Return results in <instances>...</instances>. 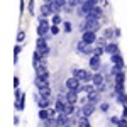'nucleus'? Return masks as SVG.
I'll list each match as a JSON object with an SVG mask.
<instances>
[{"label":"nucleus","mask_w":127,"mask_h":127,"mask_svg":"<svg viewBox=\"0 0 127 127\" xmlns=\"http://www.w3.org/2000/svg\"><path fill=\"white\" fill-rule=\"evenodd\" d=\"M51 20H48V17H39L37 20V36L41 37H44V36H48L49 32H51Z\"/></svg>","instance_id":"f257e3e1"},{"label":"nucleus","mask_w":127,"mask_h":127,"mask_svg":"<svg viewBox=\"0 0 127 127\" xmlns=\"http://www.w3.org/2000/svg\"><path fill=\"white\" fill-rule=\"evenodd\" d=\"M100 29H102L100 20L85 19V20H81V24H80V31H81V32H85V31H93V32H97V31H100Z\"/></svg>","instance_id":"f03ea898"},{"label":"nucleus","mask_w":127,"mask_h":127,"mask_svg":"<svg viewBox=\"0 0 127 127\" xmlns=\"http://www.w3.org/2000/svg\"><path fill=\"white\" fill-rule=\"evenodd\" d=\"M73 76H76L81 83H92V80H93V73L88 71V69L73 68Z\"/></svg>","instance_id":"7ed1b4c3"},{"label":"nucleus","mask_w":127,"mask_h":127,"mask_svg":"<svg viewBox=\"0 0 127 127\" xmlns=\"http://www.w3.org/2000/svg\"><path fill=\"white\" fill-rule=\"evenodd\" d=\"M76 51L81 56H92L95 53V44H87V42H83L80 39V42L76 44Z\"/></svg>","instance_id":"20e7f679"},{"label":"nucleus","mask_w":127,"mask_h":127,"mask_svg":"<svg viewBox=\"0 0 127 127\" xmlns=\"http://www.w3.org/2000/svg\"><path fill=\"white\" fill-rule=\"evenodd\" d=\"M36 49L39 51L41 54L46 58L49 54V46H48V39L46 37H41V36H37V41H36Z\"/></svg>","instance_id":"39448f33"},{"label":"nucleus","mask_w":127,"mask_h":127,"mask_svg":"<svg viewBox=\"0 0 127 127\" xmlns=\"http://www.w3.org/2000/svg\"><path fill=\"white\" fill-rule=\"evenodd\" d=\"M102 56H97V54H92L90 56V59H88V66H90V69L92 71H100V68H102Z\"/></svg>","instance_id":"423d86ee"},{"label":"nucleus","mask_w":127,"mask_h":127,"mask_svg":"<svg viewBox=\"0 0 127 127\" xmlns=\"http://www.w3.org/2000/svg\"><path fill=\"white\" fill-rule=\"evenodd\" d=\"M64 87H66V90H76V92H78L80 87H81V81H80L76 76H73V75H71V76L64 81Z\"/></svg>","instance_id":"0eeeda50"},{"label":"nucleus","mask_w":127,"mask_h":127,"mask_svg":"<svg viewBox=\"0 0 127 127\" xmlns=\"http://www.w3.org/2000/svg\"><path fill=\"white\" fill-rule=\"evenodd\" d=\"M80 108H81V115L83 117H92L93 114H95V110H97V105H93V103H90V102H87L85 105H80Z\"/></svg>","instance_id":"6e6552de"},{"label":"nucleus","mask_w":127,"mask_h":127,"mask_svg":"<svg viewBox=\"0 0 127 127\" xmlns=\"http://www.w3.org/2000/svg\"><path fill=\"white\" fill-rule=\"evenodd\" d=\"M97 39H98L97 32H93V31H85V32H81V41L87 42V44H95Z\"/></svg>","instance_id":"1a4fd4ad"},{"label":"nucleus","mask_w":127,"mask_h":127,"mask_svg":"<svg viewBox=\"0 0 127 127\" xmlns=\"http://www.w3.org/2000/svg\"><path fill=\"white\" fill-rule=\"evenodd\" d=\"M87 97H88V102H90V103L100 105V102H102V92H98L97 88H95V90H92L90 93H87Z\"/></svg>","instance_id":"9d476101"},{"label":"nucleus","mask_w":127,"mask_h":127,"mask_svg":"<svg viewBox=\"0 0 127 127\" xmlns=\"http://www.w3.org/2000/svg\"><path fill=\"white\" fill-rule=\"evenodd\" d=\"M102 17H103V10H102V7H93V9L90 10V12H88L87 14V17H85V19H92V20H100L102 19Z\"/></svg>","instance_id":"9b49d317"},{"label":"nucleus","mask_w":127,"mask_h":127,"mask_svg":"<svg viewBox=\"0 0 127 127\" xmlns=\"http://www.w3.org/2000/svg\"><path fill=\"white\" fill-rule=\"evenodd\" d=\"M66 100H68V103H78L80 102V93L76 92V90H66Z\"/></svg>","instance_id":"f8f14e48"},{"label":"nucleus","mask_w":127,"mask_h":127,"mask_svg":"<svg viewBox=\"0 0 127 127\" xmlns=\"http://www.w3.org/2000/svg\"><path fill=\"white\" fill-rule=\"evenodd\" d=\"M110 64H114V66H120V68H126V63H124V58H122L120 53L110 56Z\"/></svg>","instance_id":"ddd939ff"},{"label":"nucleus","mask_w":127,"mask_h":127,"mask_svg":"<svg viewBox=\"0 0 127 127\" xmlns=\"http://www.w3.org/2000/svg\"><path fill=\"white\" fill-rule=\"evenodd\" d=\"M41 17H49V15H53L54 14V10H53V3H42L41 5Z\"/></svg>","instance_id":"4468645a"},{"label":"nucleus","mask_w":127,"mask_h":127,"mask_svg":"<svg viewBox=\"0 0 127 127\" xmlns=\"http://www.w3.org/2000/svg\"><path fill=\"white\" fill-rule=\"evenodd\" d=\"M34 85H36L37 90L42 88V87H49V76H37V75H36V78H34Z\"/></svg>","instance_id":"2eb2a0df"},{"label":"nucleus","mask_w":127,"mask_h":127,"mask_svg":"<svg viewBox=\"0 0 127 127\" xmlns=\"http://www.w3.org/2000/svg\"><path fill=\"white\" fill-rule=\"evenodd\" d=\"M105 53H107L108 56L120 53V49H119V44H117V42H114V41H108V44L105 46Z\"/></svg>","instance_id":"dca6fc26"},{"label":"nucleus","mask_w":127,"mask_h":127,"mask_svg":"<svg viewBox=\"0 0 127 127\" xmlns=\"http://www.w3.org/2000/svg\"><path fill=\"white\" fill-rule=\"evenodd\" d=\"M115 100H117L119 105H127V93L126 92H120V93H115Z\"/></svg>","instance_id":"f3484780"},{"label":"nucleus","mask_w":127,"mask_h":127,"mask_svg":"<svg viewBox=\"0 0 127 127\" xmlns=\"http://www.w3.org/2000/svg\"><path fill=\"white\" fill-rule=\"evenodd\" d=\"M51 102H53V98H39L37 100V107L39 108H49Z\"/></svg>","instance_id":"a211bd4d"},{"label":"nucleus","mask_w":127,"mask_h":127,"mask_svg":"<svg viewBox=\"0 0 127 127\" xmlns=\"http://www.w3.org/2000/svg\"><path fill=\"white\" fill-rule=\"evenodd\" d=\"M37 92H39L41 98H51V87H42Z\"/></svg>","instance_id":"6ab92c4d"},{"label":"nucleus","mask_w":127,"mask_h":127,"mask_svg":"<svg viewBox=\"0 0 127 127\" xmlns=\"http://www.w3.org/2000/svg\"><path fill=\"white\" fill-rule=\"evenodd\" d=\"M64 20H63V17H61V14H53L51 15V24H54V26H61Z\"/></svg>","instance_id":"aec40b11"},{"label":"nucleus","mask_w":127,"mask_h":127,"mask_svg":"<svg viewBox=\"0 0 127 127\" xmlns=\"http://www.w3.org/2000/svg\"><path fill=\"white\" fill-rule=\"evenodd\" d=\"M37 117L44 122V120H48L51 115H49V108H39V114H37Z\"/></svg>","instance_id":"412c9836"},{"label":"nucleus","mask_w":127,"mask_h":127,"mask_svg":"<svg viewBox=\"0 0 127 127\" xmlns=\"http://www.w3.org/2000/svg\"><path fill=\"white\" fill-rule=\"evenodd\" d=\"M103 37L108 41H112V37H115V31L112 29V27H107V29H103Z\"/></svg>","instance_id":"4be33fe9"},{"label":"nucleus","mask_w":127,"mask_h":127,"mask_svg":"<svg viewBox=\"0 0 127 127\" xmlns=\"http://www.w3.org/2000/svg\"><path fill=\"white\" fill-rule=\"evenodd\" d=\"M24 107H26V95L20 98V100H15V108H17L19 112H22V110H24Z\"/></svg>","instance_id":"5701e85b"},{"label":"nucleus","mask_w":127,"mask_h":127,"mask_svg":"<svg viewBox=\"0 0 127 127\" xmlns=\"http://www.w3.org/2000/svg\"><path fill=\"white\" fill-rule=\"evenodd\" d=\"M78 127H92V124H90V120H88V117H81L78 119Z\"/></svg>","instance_id":"b1692460"},{"label":"nucleus","mask_w":127,"mask_h":127,"mask_svg":"<svg viewBox=\"0 0 127 127\" xmlns=\"http://www.w3.org/2000/svg\"><path fill=\"white\" fill-rule=\"evenodd\" d=\"M63 31H64L66 34H69V32L73 31V26H71V22H69V20H64V22H63Z\"/></svg>","instance_id":"393cba45"},{"label":"nucleus","mask_w":127,"mask_h":127,"mask_svg":"<svg viewBox=\"0 0 127 127\" xmlns=\"http://www.w3.org/2000/svg\"><path fill=\"white\" fill-rule=\"evenodd\" d=\"M98 108H100V112H103V114H105V112H108V108H110V105H108L107 102H102V103L98 105Z\"/></svg>","instance_id":"a878e982"},{"label":"nucleus","mask_w":127,"mask_h":127,"mask_svg":"<svg viewBox=\"0 0 127 127\" xmlns=\"http://www.w3.org/2000/svg\"><path fill=\"white\" fill-rule=\"evenodd\" d=\"M24 39H26V32H24V31H19V32H17V42H24Z\"/></svg>","instance_id":"bb28decb"},{"label":"nucleus","mask_w":127,"mask_h":127,"mask_svg":"<svg viewBox=\"0 0 127 127\" xmlns=\"http://www.w3.org/2000/svg\"><path fill=\"white\" fill-rule=\"evenodd\" d=\"M59 32H61L59 26H54V24H53V26H51V34H53V36H58Z\"/></svg>","instance_id":"cd10ccee"},{"label":"nucleus","mask_w":127,"mask_h":127,"mask_svg":"<svg viewBox=\"0 0 127 127\" xmlns=\"http://www.w3.org/2000/svg\"><path fill=\"white\" fill-rule=\"evenodd\" d=\"M27 10H29L31 15L34 14V0H29V2H27Z\"/></svg>","instance_id":"c85d7f7f"},{"label":"nucleus","mask_w":127,"mask_h":127,"mask_svg":"<svg viewBox=\"0 0 127 127\" xmlns=\"http://www.w3.org/2000/svg\"><path fill=\"white\" fill-rule=\"evenodd\" d=\"M117 127H127V119H126V117H122V115H120V120H119Z\"/></svg>","instance_id":"c756f323"},{"label":"nucleus","mask_w":127,"mask_h":127,"mask_svg":"<svg viewBox=\"0 0 127 127\" xmlns=\"http://www.w3.org/2000/svg\"><path fill=\"white\" fill-rule=\"evenodd\" d=\"M119 120H120V117H117V115H114V117H110V122H112L114 126H117V124H119Z\"/></svg>","instance_id":"7c9ffc66"},{"label":"nucleus","mask_w":127,"mask_h":127,"mask_svg":"<svg viewBox=\"0 0 127 127\" xmlns=\"http://www.w3.org/2000/svg\"><path fill=\"white\" fill-rule=\"evenodd\" d=\"M19 85H20V80H19V76H15V78H14V87L19 88Z\"/></svg>","instance_id":"2f4dec72"},{"label":"nucleus","mask_w":127,"mask_h":127,"mask_svg":"<svg viewBox=\"0 0 127 127\" xmlns=\"http://www.w3.org/2000/svg\"><path fill=\"white\" fill-rule=\"evenodd\" d=\"M122 117L127 119V105H124V107H122Z\"/></svg>","instance_id":"473e14b6"},{"label":"nucleus","mask_w":127,"mask_h":127,"mask_svg":"<svg viewBox=\"0 0 127 127\" xmlns=\"http://www.w3.org/2000/svg\"><path fill=\"white\" fill-rule=\"evenodd\" d=\"M14 124H15V126H19V124H20V119H19V115H15V117H14Z\"/></svg>","instance_id":"72a5a7b5"},{"label":"nucleus","mask_w":127,"mask_h":127,"mask_svg":"<svg viewBox=\"0 0 127 127\" xmlns=\"http://www.w3.org/2000/svg\"><path fill=\"white\" fill-rule=\"evenodd\" d=\"M114 31H115V37H120V34H122V32H120V29H117V27H115Z\"/></svg>","instance_id":"f704fd0d"},{"label":"nucleus","mask_w":127,"mask_h":127,"mask_svg":"<svg viewBox=\"0 0 127 127\" xmlns=\"http://www.w3.org/2000/svg\"><path fill=\"white\" fill-rule=\"evenodd\" d=\"M44 3H53V0H42Z\"/></svg>","instance_id":"c9c22d12"},{"label":"nucleus","mask_w":127,"mask_h":127,"mask_svg":"<svg viewBox=\"0 0 127 127\" xmlns=\"http://www.w3.org/2000/svg\"><path fill=\"white\" fill-rule=\"evenodd\" d=\"M93 2H97V3H98V2H100V0H93Z\"/></svg>","instance_id":"e433bc0d"}]
</instances>
